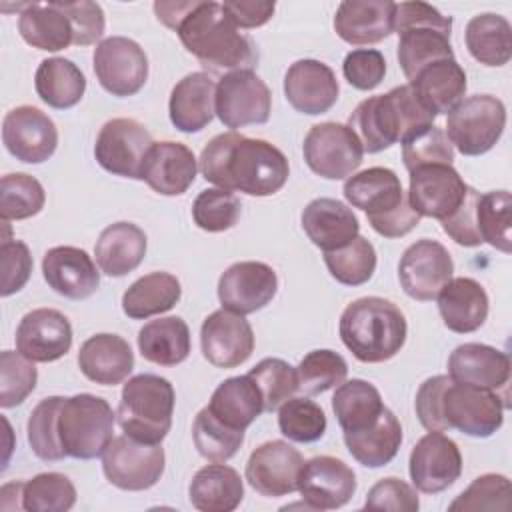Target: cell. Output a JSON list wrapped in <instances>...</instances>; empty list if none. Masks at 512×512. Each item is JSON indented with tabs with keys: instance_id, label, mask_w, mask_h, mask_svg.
Masks as SVG:
<instances>
[{
	"instance_id": "obj_50",
	"label": "cell",
	"mask_w": 512,
	"mask_h": 512,
	"mask_svg": "<svg viewBox=\"0 0 512 512\" xmlns=\"http://www.w3.org/2000/svg\"><path fill=\"white\" fill-rule=\"evenodd\" d=\"M326 426L324 410L306 396H292L278 408V428L292 442H316L324 436Z\"/></svg>"
},
{
	"instance_id": "obj_20",
	"label": "cell",
	"mask_w": 512,
	"mask_h": 512,
	"mask_svg": "<svg viewBox=\"0 0 512 512\" xmlns=\"http://www.w3.org/2000/svg\"><path fill=\"white\" fill-rule=\"evenodd\" d=\"M302 466L304 458L292 444L268 440L252 450L244 476L258 494L278 498L298 490Z\"/></svg>"
},
{
	"instance_id": "obj_27",
	"label": "cell",
	"mask_w": 512,
	"mask_h": 512,
	"mask_svg": "<svg viewBox=\"0 0 512 512\" xmlns=\"http://www.w3.org/2000/svg\"><path fill=\"white\" fill-rule=\"evenodd\" d=\"M42 276L60 296L84 300L100 286V272L86 250L76 246H54L42 258Z\"/></svg>"
},
{
	"instance_id": "obj_36",
	"label": "cell",
	"mask_w": 512,
	"mask_h": 512,
	"mask_svg": "<svg viewBox=\"0 0 512 512\" xmlns=\"http://www.w3.org/2000/svg\"><path fill=\"white\" fill-rule=\"evenodd\" d=\"M188 498L200 512H232L244 498V484L234 468L212 462L192 476Z\"/></svg>"
},
{
	"instance_id": "obj_29",
	"label": "cell",
	"mask_w": 512,
	"mask_h": 512,
	"mask_svg": "<svg viewBox=\"0 0 512 512\" xmlns=\"http://www.w3.org/2000/svg\"><path fill=\"white\" fill-rule=\"evenodd\" d=\"M392 0H344L334 14L336 34L354 46L376 44L394 32Z\"/></svg>"
},
{
	"instance_id": "obj_17",
	"label": "cell",
	"mask_w": 512,
	"mask_h": 512,
	"mask_svg": "<svg viewBox=\"0 0 512 512\" xmlns=\"http://www.w3.org/2000/svg\"><path fill=\"white\" fill-rule=\"evenodd\" d=\"M408 470L416 490L438 494L450 488L462 474L460 448L444 432H428L414 444Z\"/></svg>"
},
{
	"instance_id": "obj_60",
	"label": "cell",
	"mask_w": 512,
	"mask_h": 512,
	"mask_svg": "<svg viewBox=\"0 0 512 512\" xmlns=\"http://www.w3.org/2000/svg\"><path fill=\"white\" fill-rule=\"evenodd\" d=\"M366 510H392V512H416L420 500L416 490L400 478L388 476L378 480L366 494Z\"/></svg>"
},
{
	"instance_id": "obj_44",
	"label": "cell",
	"mask_w": 512,
	"mask_h": 512,
	"mask_svg": "<svg viewBox=\"0 0 512 512\" xmlns=\"http://www.w3.org/2000/svg\"><path fill=\"white\" fill-rule=\"evenodd\" d=\"M464 40L470 56L484 66H504L512 56V26L500 14L484 12L470 18Z\"/></svg>"
},
{
	"instance_id": "obj_1",
	"label": "cell",
	"mask_w": 512,
	"mask_h": 512,
	"mask_svg": "<svg viewBox=\"0 0 512 512\" xmlns=\"http://www.w3.org/2000/svg\"><path fill=\"white\" fill-rule=\"evenodd\" d=\"M198 170L206 182L248 196H272L284 188L290 164L280 148L238 132L214 136L200 152Z\"/></svg>"
},
{
	"instance_id": "obj_19",
	"label": "cell",
	"mask_w": 512,
	"mask_h": 512,
	"mask_svg": "<svg viewBox=\"0 0 512 512\" xmlns=\"http://www.w3.org/2000/svg\"><path fill=\"white\" fill-rule=\"evenodd\" d=\"M408 200L420 216L446 220L464 202L468 184L452 164H428L408 172Z\"/></svg>"
},
{
	"instance_id": "obj_41",
	"label": "cell",
	"mask_w": 512,
	"mask_h": 512,
	"mask_svg": "<svg viewBox=\"0 0 512 512\" xmlns=\"http://www.w3.org/2000/svg\"><path fill=\"white\" fill-rule=\"evenodd\" d=\"M182 296L180 280L170 272H150L128 286L122 296V310L132 320H146L150 316L172 310Z\"/></svg>"
},
{
	"instance_id": "obj_7",
	"label": "cell",
	"mask_w": 512,
	"mask_h": 512,
	"mask_svg": "<svg viewBox=\"0 0 512 512\" xmlns=\"http://www.w3.org/2000/svg\"><path fill=\"white\" fill-rule=\"evenodd\" d=\"M394 32H398V64L410 80L430 62L454 58L450 32L452 18L426 2H400L394 8Z\"/></svg>"
},
{
	"instance_id": "obj_15",
	"label": "cell",
	"mask_w": 512,
	"mask_h": 512,
	"mask_svg": "<svg viewBox=\"0 0 512 512\" xmlns=\"http://www.w3.org/2000/svg\"><path fill=\"white\" fill-rule=\"evenodd\" d=\"M94 74L112 96L126 98L142 90L148 78V58L138 42L126 36H110L94 48Z\"/></svg>"
},
{
	"instance_id": "obj_10",
	"label": "cell",
	"mask_w": 512,
	"mask_h": 512,
	"mask_svg": "<svg viewBox=\"0 0 512 512\" xmlns=\"http://www.w3.org/2000/svg\"><path fill=\"white\" fill-rule=\"evenodd\" d=\"M506 126V106L492 94L462 98L446 118V136L464 156H480L494 148Z\"/></svg>"
},
{
	"instance_id": "obj_59",
	"label": "cell",
	"mask_w": 512,
	"mask_h": 512,
	"mask_svg": "<svg viewBox=\"0 0 512 512\" xmlns=\"http://www.w3.org/2000/svg\"><path fill=\"white\" fill-rule=\"evenodd\" d=\"M344 78L356 90H374L386 74V60L380 50L356 48L346 54L342 62Z\"/></svg>"
},
{
	"instance_id": "obj_25",
	"label": "cell",
	"mask_w": 512,
	"mask_h": 512,
	"mask_svg": "<svg viewBox=\"0 0 512 512\" xmlns=\"http://www.w3.org/2000/svg\"><path fill=\"white\" fill-rule=\"evenodd\" d=\"M72 348V326L54 308H36L16 328V350L32 362H54Z\"/></svg>"
},
{
	"instance_id": "obj_56",
	"label": "cell",
	"mask_w": 512,
	"mask_h": 512,
	"mask_svg": "<svg viewBox=\"0 0 512 512\" xmlns=\"http://www.w3.org/2000/svg\"><path fill=\"white\" fill-rule=\"evenodd\" d=\"M38 372L32 360L20 352L4 350L0 354V406H20L36 388Z\"/></svg>"
},
{
	"instance_id": "obj_18",
	"label": "cell",
	"mask_w": 512,
	"mask_h": 512,
	"mask_svg": "<svg viewBox=\"0 0 512 512\" xmlns=\"http://www.w3.org/2000/svg\"><path fill=\"white\" fill-rule=\"evenodd\" d=\"M2 142L16 160L42 164L56 152L58 128L40 108L24 104L4 116Z\"/></svg>"
},
{
	"instance_id": "obj_35",
	"label": "cell",
	"mask_w": 512,
	"mask_h": 512,
	"mask_svg": "<svg viewBox=\"0 0 512 512\" xmlns=\"http://www.w3.org/2000/svg\"><path fill=\"white\" fill-rule=\"evenodd\" d=\"M146 234L132 222H114L106 226L94 246L100 272L120 278L136 270L146 256Z\"/></svg>"
},
{
	"instance_id": "obj_28",
	"label": "cell",
	"mask_w": 512,
	"mask_h": 512,
	"mask_svg": "<svg viewBox=\"0 0 512 512\" xmlns=\"http://www.w3.org/2000/svg\"><path fill=\"white\" fill-rule=\"evenodd\" d=\"M198 160L194 152L172 140L154 142L142 170V180L162 196H180L196 180Z\"/></svg>"
},
{
	"instance_id": "obj_58",
	"label": "cell",
	"mask_w": 512,
	"mask_h": 512,
	"mask_svg": "<svg viewBox=\"0 0 512 512\" xmlns=\"http://www.w3.org/2000/svg\"><path fill=\"white\" fill-rule=\"evenodd\" d=\"M0 294L6 298L26 286L32 274L30 248L16 238H4L0 244Z\"/></svg>"
},
{
	"instance_id": "obj_3",
	"label": "cell",
	"mask_w": 512,
	"mask_h": 512,
	"mask_svg": "<svg viewBox=\"0 0 512 512\" xmlns=\"http://www.w3.org/2000/svg\"><path fill=\"white\" fill-rule=\"evenodd\" d=\"M174 32L208 72L252 70L258 60L252 40L232 24L218 2L192 0Z\"/></svg>"
},
{
	"instance_id": "obj_4",
	"label": "cell",
	"mask_w": 512,
	"mask_h": 512,
	"mask_svg": "<svg viewBox=\"0 0 512 512\" xmlns=\"http://www.w3.org/2000/svg\"><path fill=\"white\" fill-rule=\"evenodd\" d=\"M436 116L418 100L408 84L386 94L362 100L350 114L348 126L358 136L364 152L376 154L396 142H404L414 132L432 126Z\"/></svg>"
},
{
	"instance_id": "obj_16",
	"label": "cell",
	"mask_w": 512,
	"mask_h": 512,
	"mask_svg": "<svg viewBox=\"0 0 512 512\" xmlns=\"http://www.w3.org/2000/svg\"><path fill=\"white\" fill-rule=\"evenodd\" d=\"M454 262L446 246L438 240L422 238L410 244L398 264L402 290L420 302H430L438 296L444 284L452 278Z\"/></svg>"
},
{
	"instance_id": "obj_52",
	"label": "cell",
	"mask_w": 512,
	"mask_h": 512,
	"mask_svg": "<svg viewBox=\"0 0 512 512\" xmlns=\"http://www.w3.org/2000/svg\"><path fill=\"white\" fill-rule=\"evenodd\" d=\"M296 374H298V390H304L306 394L314 396L340 386L348 376V364L338 352L320 348V350L308 352L300 360Z\"/></svg>"
},
{
	"instance_id": "obj_37",
	"label": "cell",
	"mask_w": 512,
	"mask_h": 512,
	"mask_svg": "<svg viewBox=\"0 0 512 512\" xmlns=\"http://www.w3.org/2000/svg\"><path fill=\"white\" fill-rule=\"evenodd\" d=\"M18 32L26 44L46 52H58L74 44L70 18L58 2L22 4Z\"/></svg>"
},
{
	"instance_id": "obj_11",
	"label": "cell",
	"mask_w": 512,
	"mask_h": 512,
	"mask_svg": "<svg viewBox=\"0 0 512 512\" xmlns=\"http://www.w3.org/2000/svg\"><path fill=\"white\" fill-rule=\"evenodd\" d=\"M164 448L144 444L126 434L114 436L102 452V472L120 490H148L164 474Z\"/></svg>"
},
{
	"instance_id": "obj_54",
	"label": "cell",
	"mask_w": 512,
	"mask_h": 512,
	"mask_svg": "<svg viewBox=\"0 0 512 512\" xmlns=\"http://www.w3.org/2000/svg\"><path fill=\"white\" fill-rule=\"evenodd\" d=\"M242 212L240 198L224 188L202 190L192 204V218L206 232H224L236 226Z\"/></svg>"
},
{
	"instance_id": "obj_32",
	"label": "cell",
	"mask_w": 512,
	"mask_h": 512,
	"mask_svg": "<svg viewBox=\"0 0 512 512\" xmlns=\"http://www.w3.org/2000/svg\"><path fill=\"white\" fill-rule=\"evenodd\" d=\"M78 368L90 382L116 386L130 376L134 368V352L118 334H94L80 346Z\"/></svg>"
},
{
	"instance_id": "obj_48",
	"label": "cell",
	"mask_w": 512,
	"mask_h": 512,
	"mask_svg": "<svg viewBox=\"0 0 512 512\" xmlns=\"http://www.w3.org/2000/svg\"><path fill=\"white\" fill-rule=\"evenodd\" d=\"M510 208L512 196L508 190H492L480 194L476 206V222L482 242H488L492 248L504 254L512 252Z\"/></svg>"
},
{
	"instance_id": "obj_26",
	"label": "cell",
	"mask_w": 512,
	"mask_h": 512,
	"mask_svg": "<svg viewBox=\"0 0 512 512\" xmlns=\"http://www.w3.org/2000/svg\"><path fill=\"white\" fill-rule=\"evenodd\" d=\"M338 92L336 74L320 60H296L284 74V96L296 112L308 116L324 114L336 104Z\"/></svg>"
},
{
	"instance_id": "obj_63",
	"label": "cell",
	"mask_w": 512,
	"mask_h": 512,
	"mask_svg": "<svg viewBox=\"0 0 512 512\" xmlns=\"http://www.w3.org/2000/svg\"><path fill=\"white\" fill-rule=\"evenodd\" d=\"M222 10L236 28H258L272 18L276 4L266 0H228L222 2Z\"/></svg>"
},
{
	"instance_id": "obj_2",
	"label": "cell",
	"mask_w": 512,
	"mask_h": 512,
	"mask_svg": "<svg viewBox=\"0 0 512 512\" xmlns=\"http://www.w3.org/2000/svg\"><path fill=\"white\" fill-rule=\"evenodd\" d=\"M414 406L428 432L458 430L472 438H488L502 428L510 402L498 392L438 374L420 384Z\"/></svg>"
},
{
	"instance_id": "obj_24",
	"label": "cell",
	"mask_w": 512,
	"mask_h": 512,
	"mask_svg": "<svg viewBox=\"0 0 512 512\" xmlns=\"http://www.w3.org/2000/svg\"><path fill=\"white\" fill-rule=\"evenodd\" d=\"M510 356L494 346L466 342L452 350L448 358V376L456 382L498 392L508 400Z\"/></svg>"
},
{
	"instance_id": "obj_23",
	"label": "cell",
	"mask_w": 512,
	"mask_h": 512,
	"mask_svg": "<svg viewBox=\"0 0 512 512\" xmlns=\"http://www.w3.org/2000/svg\"><path fill=\"white\" fill-rule=\"evenodd\" d=\"M298 492L310 510H336L354 496L356 474L340 458L314 456L302 466Z\"/></svg>"
},
{
	"instance_id": "obj_61",
	"label": "cell",
	"mask_w": 512,
	"mask_h": 512,
	"mask_svg": "<svg viewBox=\"0 0 512 512\" xmlns=\"http://www.w3.org/2000/svg\"><path fill=\"white\" fill-rule=\"evenodd\" d=\"M64 14L70 18L74 30L76 46H90L98 42L104 34V10L96 2L76 0V2H58Z\"/></svg>"
},
{
	"instance_id": "obj_42",
	"label": "cell",
	"mask_w": 512,
	"mask_h": 512,
	"mask_svg": "<svg viewBox=\"0 0 512 512\" xmlns=\"http://www.w3.org/2000/svg\"><path fill=\"white\" fill-rule=\"evenodd\" d=\"M34 88L38 98L50 108L68 110L82 100L86 92V78L72 60L54 56L38 64Z\"/></svg>"
},
{
	"instance_id": "obj_33",
	"label": "cell",
	"mask_w": 512,
	"mask_h": 512,
	"mask_svg": "<svg viewBox=\"0 0 512 512\" xmlns=\"http://www.w3.org/2000/svg\"><path fill=\"white\" fill-rule=\"evenodd\" d=\"M436 298L444 326L456 334L476 332L488 318V294L474 278H450Z\"/></svg>"
},
{
	"instance_id": "obj_64",
	"label": "cell",
	"mask_w": 512,
	"mask_h": 512,
	"mask_svg": "<svg viewBox=\"0 0 512 512\" xmlns=\"http://www.w3.org/2000/svg\"><path fill=\"white\" fill-rule=\"evenodd\" d=\"M22 488L24 482H8L0 490V508L10 512V510H24L22 508Z\"/></svg>"
},
{
	"instance_id": "obj_51",
	"label": "cell",
	"mask_w": 512,
	"mask_h": 512,
	"mask_svg": "<svg viewBox=\"0 0 512 512\" xmlns=\"http://www.w3.org/2000/svg\"><path fill=\"white\" fill-rule=\"evenodd\" d=\"M46 202L42 184L24 172L6 174L0 182V216L2 220H26L36 216Z\"/></svg>"
},
{
	"instance_id": "obj_62",
	"label": "cell",
	"mask_w": 512,
	"mask_h": 512,
	"mask_svg": "<svg viewBox=\"0 0 512 512\" xmlns=\"http://www.w3.org/2000/svg\"><path fill=\"white\" fill-rule=\"evenodd\" d=\"M480 192L468 186L464 202L458 206L454 214H450L446 220H442V230L460 246L474 248L482 244L480 232H478V222H476V206H478Z\"/></svg>"
},
{
	"instance_id": "obj_12",
	"label": "cell",
	"mask_w": 512,
	"mask_h": 512,
	"mask_svg": "<svg viewBox=\"0 0 512 512\" xmlns=\"http://www.w3.org/2000/svg\"><path fill=\"white\" fill-rule=\"evenodd\" d=\"M302 154L308 168L320 178L342 180L358 170L364 148L348 124L322 122L308 130Z\"/></svg>"
},
{
	"instance_id": "obj_9",
	"label": "cell",
	"mask_w": 512,
	"mask_h": 512,
	"mask_svg": "<svg viewBox=\"0 0 512 512\" xmlns=\"http://www.w3.org/2000/svg\"><path fill=\"white\" fill-rule=\"evenodd\" d=\"M116 414L112 406L94 394H76L64 398L58 414V438L66 456L76 460H92L102 456L114 438Z\"/></svg>"
},
{
	"instance_id": "obj_13",
	"label": "cell",
	"mask_w": 512,
	"mask_h": 512,
	"mask_svg": "<svg viewBox=\"0 0 512 512\" xmlns=\"http://www.w3.org/2000/svg\"><path fill=\"white\" fill-rule=\"evenodd\" d=\"M152 144V134L142 122L134 118H112L96 136L94 156L106 172L142 180L144 162Z\"/></svg>"
},
{
	"instance_id": "obj_53",
	"label": "cell",
	"mask_w": 512,
	"mask_h": 512,
	"mask_svg": "<svg viewBox=\"0 0 512 512\" xmlns=\"http://www.w3.org/2000/svg\"><path fill=\"white\" fill-rule=\"evenodd\" d=\"M248 376L258 386L262 400H264V412L278 410L288 398H292L298 390V374L296 368L290 366L282 358H264L260 360Z\"/></svg>"
},
{
	"instance_id": "obj_5",
	"label": "cell",
	"mask_w": 512,
	"mask_h": 512,
	"mask_svg": "<svg viewBox=\"0 0 512 512\" xmlns=\"http://www.w3.org/2000/svg\"><path fill=\"white\" fill-rule=\"evenodd\" d=\"M342 344L356 360L380 364L394 358L408 334L404 312L380 296H364L350 302L338 324Z\"/></svg>"
},
{
	"instance_id": "obj_8",
	"label": "cell",
	"mask_w": 512,
	"mask_h": 512,
	"mask_svg": "<svg viewBox=\"0 0 512 512\" xmlns=\"http://www.w3.org/2000/svg\"><path fill=\"white\" fill-rule=\"evenodd\" d=\"M174 386L158 374H136L122 386L116 420L122 432L144 444H160L172 428Z\"/></svg>"
},
{
	"instance_id": "obj_6",
	"label": "cell",
	"mask_w": 512,
	"mask_h": 512,
	"mask_svg": "<svg viewBox=\"0 0 512 512\" xmlns=\"http://www.w3.org/2000/svg\"><path fill=\"white\" fill-rule=\"evenodd\" d=\"M342 192L350 206L366 212L368 224L384 238H402L420 224L422 216L390 168L374 166L348 176Z\"/></svg>"
},
{
	"instance_id": "obj_43",
	"label": "cell",
	"mask_w": 512,
	"mask_h": 512,
	"mask_svg": "<svg viewBox=\"0 0 512 512\" xmlns=\"http://www.w3.org/2000/svg\"><path fill=\"white\" fill-rule=\"evenodd\" d=\"M384 408L378 388L362 378L344 380L332 396V410L344 434L370 428Z\"/></svg>"
},
{
	"instance_id": "obj_30",
	"label": "cell",
	"mask_w": 512,
	"mask_h": 512,
	"mask_svg": "<svg viewBox=\"0 0 512 512\" xmlns=\"http://www.w3.org/2000/svg\"><path fill=\"white\" fill-rule=\"evenodd\" d=\"M300 220L308 240L322 252H334L348 246L360 232L352 208L334 198H314L302 210Z\"/></svg>"
},
{
	"instance_id": "obj_22",
	"label": "cell",
	"mask_w": 512,
	"mask_h": 512,
	"mask_svg": "<svg viewBox=\"0 0 512 512\" xmlns=\"http://www.w3.org/2000/svg\"><path fill=\"white\" fill-rule=\"evenodd\" d=\"M278 290V278L272 266L256 260H244L228 266L218 280V300L222 308L236 314H254L262 310Z\"/></svg>"
},
{
	"instance_id": "obj_31",
	"label": "cell",
	"mask_w": 512,
	"mask_h": 512,
	"mask_svg": "<svg viewBox=\"0 0 512 512\" xmlns=\"http://www.w3.org/2000/svg\"><path fill=\"white\" fill-rule=\"evenodd\" d=\"M216 114V84L206 72H190L170 92L168 116L176 130H204Z\"/></svg>"
},
{
	"instance_id": "obj_49",
	"label": "cell",
	"mask_w": 512,
	"mask_h": 512,
	"mask_svg": "<svg viewBox=\"0 0 512 512\" xmlns=\"http://www.w3.org/2000/svg\"><path fill=\"white\" fill-rule=\"evenodd\" d=\"M76 504V488L60 472H42L24 482L22 508L28 512H66Z\"/></svg>"
},
{
	"instance_id": "obj_14",
	"label": "cell",
	"mask_w": 512,
	"mask_h": 512,
	"mask_svg": "<svg viewBox=\"0 0 512 512\" xmlns=\"http://www.w3.org/2000/svg\"><path fill=\"white\" fill-rule=\"evenodd\" d=\"M272 110V94L266 82L252 70L226 72L216 84V116L236 132L250 124H266Z\"/></svg>"
},
{
	"instance_id": "obj_39",
	"label": "cell",
	"mask_w": 512,
	"mask_h": 512,
	"mask_svg": "<svg viewBox=\"0 0 512 512\" xmlns=\"http://www.w3.org/2000/svg\"><path fill=\"white\" fill-rule=\"evenodd\" d=\"M352 458L366 468H380L392 462L402 444V426L392 410L384 408L378 420L360 432L344 434Z\"/></svg>"
},
{
	"instance_id": "obj_21",
	"label": "cell",
	"mask_w": 512,
	"mask_h": 512,
	"mask_svg": "<svg viewBox=\"0 0 512 512\" xmlns=\"http://www.w3.org/2000/svg\"><path fill=\"white\" fill-rule=\"evenodd\" d=\"M200 348L212 366L236 368L254 352L252 326L242 314L226 308L214 310L202 322Z\"/></svg>"
},
{
	"instance_id": "obj_46",
	"label": "cell",
	"mask_w": 512,
	"mask_h": 512,
	"mask_svg": "<svg viewBox=\"0 0 512 512\" xmlns=\"http://www.w3.org/2000/svg\"><path fill=\"white\" fill-rule=\"evenodd\" d=\"M324 264L336 282L344 286H362L376 270V250L370 240L358 234L348 246L324 252Z\"/></svg>"
},
{
	"instance_id": "obj_47",
	"label": "cell",
	"mask_w": 512,
	"mask_h": 512,
	"mask_svg": "<svg viewBox=\"0 0 512 512\" xmlns=\"http://www.w3.org/2000/svg\"><path fill=\"white\" fill-rule=\"evenodd\" d=\"M64 396L42 398L30 412L28 418V444L32 452L46 462H58L66 458L58 438V414L62 408Z\"/></svg>"
},
{
	"instance_id": "obj_55",
	"label": "cell",
	"mask_w": 512,
	"mask_h": 512,
	"mask_svg": "<svg viewBox=\"0 0 512 512\" xmlns=\"http://www.w3.org/2000/svg\"><path fill=\"white\" fill-rule=\"evenodd\" d=\"M512 508L510 480L502 474H482L470 482L448 506V510H502Z\"/></svg>"
},
{
	"instance_id": "obj_45",
	"label": "cell",
	"mask_w": 512,
	"mask_h": 512,
	"mask_svg": "<svg viewBox=\"0 0 512 512\" xmlns=\"http://www.w3.org/2000/svg\"><path fill=\"white\" fill-rule=\"evenodd\" d=\"M192 440L202 458L210 462H226L242 446L244 430L226 426L208 410V406H204L194 418Z\"/></svg>"
},
{
	"instance_id": "obj_40",
	"label": "cell",
	"mask_w": 512,
	"mask_h": 512,
	"mask_svg": "<svg viewBox=\"0 0 512 512\" xmlns=\"http://www.w3.org/2000/svg\"><path fill=\"white\" fill-rule=\"evenodd\" d=\"M190 328L180 316L146 322L138 332V350L144 360L158 366H176L190 354Z\"/></svg>"
},
{
	"instance_id": "obj_57",
	"label": "cell",
	"mask_w": 512,
	"mask_h": 512,
	"mask_svg": "<svg viewBox=\"0 0 512 512\" xmlns=\"http://www.w3.org/2000/svg\"><path fill=\"white\" fill-rule=\"evenodd\" d=\"M402 160L406 170L428 164H452L454 146L450 144L446 132L438 126H426L402 142Z\"/></svg>"
},
{
	"instance_id": "obj_34",
	"label": "cell",
	"mask_w": 512,
	"mask_h": 512,
	"mask_svg": "<svg viewBox=\"0 0 512 512\" xmlns=\"http://www.w3.org/2000/svg\"><path fill=\"white\" fill-rule=\"evenodd\" d=\"M408 86L434 116L448 114L466 94V72L456 58H444L420 68Z\"/></svg>"
},
{
	"instance_id": "obj_38",
	"label": "cell",
	"mask_w": 512,
	"mask_h": 512,
	"mask_svg": "<svg viewBox=\"0 0 512 512\" xmlns=\"http://www.w3.org/2000/svg\"><path fill=\"white\" fill-rule=\"evenodd\" d=\"M208 410L226 426L246 430L264 412V400L248 374L232 376L216 386Z\"/></svg>"
}]
</instances>
